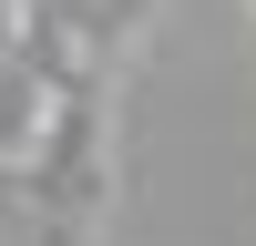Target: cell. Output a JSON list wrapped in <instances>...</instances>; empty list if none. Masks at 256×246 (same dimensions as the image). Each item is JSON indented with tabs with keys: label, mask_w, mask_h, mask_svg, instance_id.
Returning <instances> with one entry per match:
<instances>
[{
	"label": "cell",
	"mask_w": 256,
	"mask_h": 246,
	"mask_svg": "<svg viewBox=\"0 0 256 246\" xmlns=\"http://www.w3.org/2000/svg\"><path fill=\"white\" fill-rule=\"evenodd\" d=\"M31 184L62 216H102V205H113V113H102V82H72V92H62L52 134H41V154H31Z\"/></svg>",
	"instance_id": "1"
},
{
	"label": "cell",
	"mask_w": 256,
	"mask_h": 246,
	"mask_svg": "<svg viewBox=\"0 0 256 246\" xmlns=\"http://www.w3.org/2000/svg\"><path fill=\"white\" fill-rule=\"evenodd\" d=\"M52 113H62L52 82H41L31 62H0V164H31L41 134H52Z\"/></svg>",
	"instance_id": "2"
},
{
	"label": "cell",
	"mask_w": 256,
	"mask_h": 246,
	"mask_svg": "<svg viewBox=\"0 0 256 246\" xmlns=\"http://www.w3.org/2000/svg\"><path fill=\"white\" fill-rule=\"evenodd\" d=\"M102 10V62H123V41L144 31V10H154V0H92Z\"/></svg>",
	"instance_id": "3"
},
{
	"label": "cell",
	"mask_w": 256,
	"mask_h": 246,
	"mask_svg": "<svg viewBox=\"0 0 256 246\" xmlns=\"http://www.w3.org/2000/svg\"><path fill=\"white\" fill-rule=\"evenodd\" d=\"M20 246H92V216H62V205H41V226Z\"/></svg>",
	"instance_id": "4"
}]
</instances>
